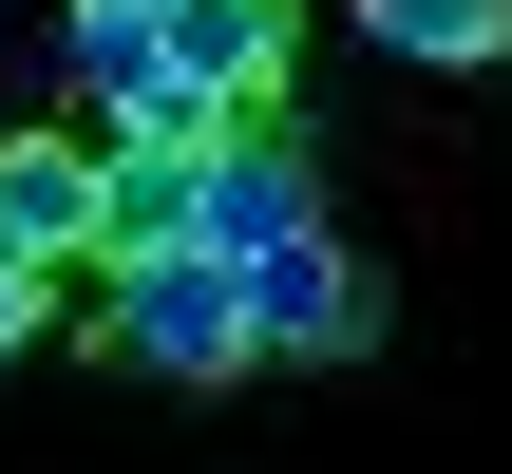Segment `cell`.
Segmentation results:
<instances>
[{
  "instance_id": "1",
  "label": "cell",
  "mask_w": 512,
  "mask_h": 474,
  "mask_svg": "<svg viewBox=\"0 0 512 474\" xmlns=\"http://www.w3.org/2000/svg\"><path fill=\"white\" fill-rule=\"evenodd\" d=\"M95 304H114V361H133V380H247V361H266L228 247H133V266H95Z\"/></svg>"
},
{
  "instance_id": "2",
  "label": "cell",
  "mask_w": 512,
  "mask_h": 474,
  "mask_svg": "<svg viewBox=\"0 0 512 474\" xmlns=\"http://www.w3.org/2000/svg\"><path fill=\"white\" fill-rule=\"evenodd\" d=\"M285 228H323V171H304V133H285V114H228V133L190 152V247L266 266Z\"/></svg>"
},
{
  "instance_id": "3",
  "label": "cell",
  "mask_w": 512,
  "mask_h": 474,
  "mask_svg": "<svg viewBox=\"0 0 512 474\" xmlns=\"http://www.w3.org/2000/svg\"><path fill=\"white\" fill-rule=\"evenodd\" d=\"M247 342H266V361H361V342H380V285H361L323 228H285V247L247 266Z\"/></svg>"
},
{
  "instance_id": "4",
  "label": "cell",
  "mask_w": 512,
  "mask_h": 474,
  "mask_svg": "<svg viewBox=\"0 0 512 474\" xmlns=\"http://www.w3.org/2000/svg\"><path fill=\"white\" fill-rule=\"evenodd\" d=\"M95 190H114L95 133H0V247H19V266L95 285Z\"/></svg>"
},
{
  "instance_id": "5",
  "label": "cell",
  "mask_w": 512,
  "mask_h": 474,
  "mask_svg": "<svg viewBox=\"0 0 512 474\" xmlns=\"http://www.w3.org/2000/svg\"><path fill=\"white\" fill-rule=\"evenodd\" d=\"M152 19H171V57H190L209 114H285V38H304L285 0H152Z\"/></svg>"
},
{
  "instance_id": "6",
  "label": "cell",
  "mask_w": 512,
  "mask_h": 474,
  "mask_svg": "<svg viewBox=\"0 0 512 474\" xmlns=\"http://www.w3.org/2000/svg\"><path fill=\"white\" fill-rule=\"evenodd\" d=\"M399 57H437V76H475V57H512V0H361Z\"/></svg>"
},
{
  "instance_id": "7",
  "label": "cell",
  "mask_w": 512,
  "mask_h": 474,
  "mask_svg": "<svg viewBox=\"0 0 512 474\" xmlns=\"http://www.w3.org/2000/svg\"><path fill=\"white\" fill-rule=\"evenodd\" d=\"M38 285H57V266H19V247H0V361L38 342Z\"/></svg>"
}]
</instances>
